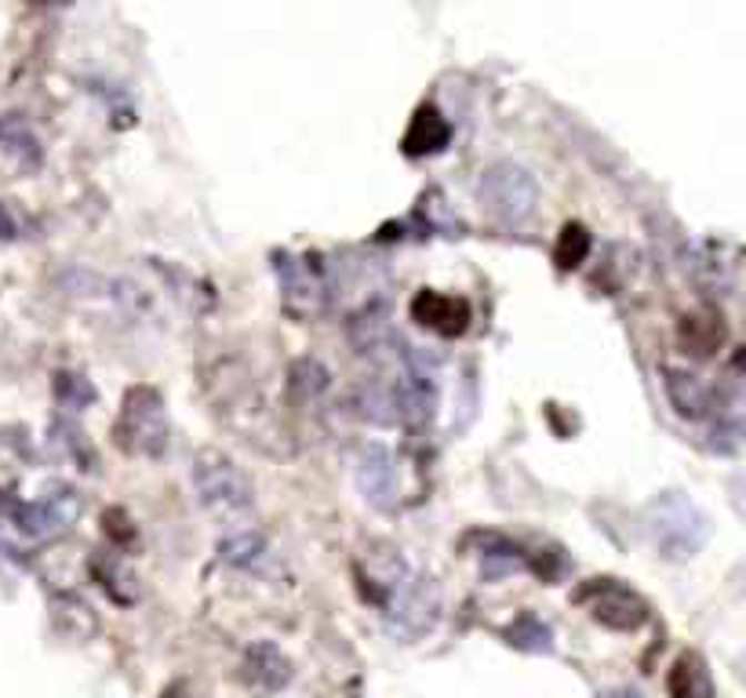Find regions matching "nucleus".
Masks as SVG:
<instances>
[{
    "mask_svg": "<svg viewBox=\"0 0 746 698\" xmlns=\"http://www.w3.org/2000/svg\"><path fill=\"white\" fill-rule=\"evenodd\" d=\"M369 597L383 608L386 634L397 640H423L441 623V586L434 575L415 571L394 549L372 557Z\"/></svg>",
    "mask_w": 746,
    "mask_h": 698,
    "instance_id": "1",
    "label": "nucleus"
},
{
    "mask_svg": "<svg viewBox=\"0 0 746 698\" xmlns=\"http://www.w3.org/2000/svg\"><path fill=\"white\" fill-rule=\"evenodd\" d=\"M190 484L204 513H212L215 520L230 524V528H238V524L252 517V506H255L252 484H248L241 466L233 463L230 455L212 452V447L198 452L190 463Z\"/></svg>",
    "mask_w": 746,
    "mask_h": 698,
    "instance_id": "2",
    "label": "nucleus"
},
{
    "mask_svg": "<svg viewBox=\"0 0 746 698\" xmlns=\"http://www.w3.org/2000/svg\"><path fill=\"white\" fill-rule=\"evenodd\" d=\"M645 532L666 560H688L710 538V517L681 492H663L645 509Z\"/></svg>",
    "mask_w": 746,
    "mask_h": 698,
    "instance_id": "3",
    "label": "nucleus"
},
{
    "mask_svg": "<svg viewBox=\"0 0 746 698\" xmlns=\"http://www.w3.org/2000/svg\"><path fill=\"white\" fill-rule=\"evenodd\" d=\"M477 196L495 222L503 226H525L535 215V204H540V182L528 168H521L514 161H500L481 171L477 179Z\"/></svg>",
    "mask_w": 746,
    "mask_h": 698,
    "instance_id": "4",
    "label": "nucleus"
},
{
    "mask_svg": "<svg viewBox=\"0 0 746 698\" xmlns=\"http://www.w3.org/2000/svg\"><path fill=\"white\" fill-rule=\"evenodd\" d=\"M113 441L124 455L161 458L168 452V412L164 397L153 386L128 390L121 415H117Z\"/></svg>",
    "mask_w": 746,
    "mask_h": 698,
    "instance_id": "5",
    "label": "nucleus"
},
{
    "mask_svg": "<svg viewBox=\"0 0 746 698\" xmlns=\"http://www.w3.org/2000/svg\"><path fill=\"white\" fill-rule=\"evenodd\" d=\"M81 517V498L70 487H51V495L37 503H8L4 524L19 543H56L70 532V524Z\"/></svg>",
    "mask_w": 746,
    "mask_h": 698,
    "instance_id": "6",
    "label": "nucleus"
},
{
    "mask_svg": "<svg viewBox=\"0 0 746 698\" xmlns=\"http://www.w3.org/2000/svg\"><path fill=\"white\" fill-rule=\"evenodd\" d=\"M579 600L591 604L594 623L615 629V634H634V629L648 623V604L631 586L615 583V578H594L579 593Z\"/></svg>",
    "mask_w": 746,
    "mask_h": 698,
    "instance_id": "7",
    "label": "nucleus"
},
{
    "mask_svg": "<svg viewBox=\"0 0 746 698\" xmlns=\"http://www.w3.org/2000/svg\"><path fill=\"white\" fill-rule=\"evenodd\" d=\"M685 273L710 295L736 292L739 252L725 241H696L685 247Z\"/></svg>",
    "mask_w": 746,
    "mask_h": 698,
    "instance_id": "8",
    "label": "nucleus"
},
{
    "mask_svg": "<svg viewBox=\"0 0 746 698\" xmlns=\"http://www.w3.org/2000/svg\"><path fill=\"white\" fill-rule=\"evenodd\" d=\"M357 487L369 506L383 509V513L397 509L401 484H397V463H394V455H390V447L369 444L357 455Z\"/></svg>",
    "mask_w": 746,
    "mask_h": 698,
    "instance_id": "9",
    "label": "nucleus"
},
{
    "mask_svg": "<svg viewBox=\"0 0 746 698\" xmlns=\"http://www.w3.org/2000/svg\"><path fill=\"white\" fill-rule=\"evenodd\" d=\"M412 321L441 338H455L470 327V302L460 295H444L434 287H423L412 299Z\"/></svg>",
    "mask_w": 746,
    "mask_h": 698,
    "instance_id": "10",
    "label": "nucleus"
},
{
    "mask_svg": "<svg viewBox=\"0 0 746 698\" xmlns=\"http://www.w3.org/2000/svg\"><path fill=\"white\" fill-rule=\"evenodd\" d=\"M273 270H278V281H281V292L288 302H295V306H321L324 299H329V273L321 266H313L310 259H295V255H278L273 262Z\"/></svg>",
    "mask_w": 746,
    "mask_h": 698,
    "instance_id": "11",
    "label": "nucleus"
},
{
    "mask_svg": "<svg viewBox=\"0 0 746 698\" xmlns=\"http://www.w3.org/2000/svg\"><path fill=\"white\" fill-rule=\"evenodd\" d=\"M241 677H244V684L252 691L273 695V691H281L288 680H292V662H288V655L278 648V644L259 640V644H252V648L244 651Z\"/></svg>",
    "mask_w": 746,
    "mask_h": 698,
    "instance_id": "12",
    "label": "nucleus"
},
{
    "mask_svg": "<svg viewBox=\"0 0 746 698\" xmlns=\"http://www.w3.org/2000/svg\"><path fill=\"white\" fill-rule=\"evenodd\" d=\"M663 375H666L663 378L666 397H671L677 415H685V418H710L714 404H717V390L714 386H706L699 375L681 372V367H666Z\"/></svg>",
    "mask_w": 746,
    "mask_h": 698,
    "instance_id": "13",
    "label": "nucleus"
},
{
    "mask_svg": "<svg viewBox=\"0 0 746 698\" xmlns=\"http://www.w3.org/2000/svg\"><path fill=\"white\" fill-rule=\"evenodd\" d=\"M452 142V124L448 117H441L437 107H419L409 131H404L401 146L409 156H434Z\"/></svg>",
    "mask_w": 746,
    "mask_h": 698,
    "instance_id": "14",
    "label": "nucleus"
},
{
    "mask_svg": "<svg viewBox=\"0 0 746 698\" xmlns=\"http://www.w3.org/2000/svg\"><path fill=\"white\" fill-rule=\"evenodd\" d=\"M219 557L226 560L230 568H238V571L263 575V571H270V564H273V546L259 532L238 528V532H230L219 543Z\"/></svg>",
    "mask_w": 746,
    "mask_h": 698,
    "instance_id": "15",
    "label": "nucleus"
},
{
    "mask_svg": "<svg viewBox=\"0 0 746 698\" xmlns=\"http://www.w3.org/2000/svg\"><path fill=\"white\" fill-rule=\"evenodd\" d=\"M666 691H671V698H714V677L706 658L696 651L677 655L671 677H666Z\"/></svg>",
    "mask_w": 746,
    "mask_h": 698,
    "instance_id": "16",
    "label": "nucleus"
},
{
    "mask_svg": "<svg viewBox=\"0 0 746 698\" xmlns=\"http://www.w3.org/2000/svg\"><path fill=\"white\" fill-rule=\"evenodd\" d=\"M0 150H4L19 168L41 164V142H37L33 128L26 124L19 113L0 117Z\"/></svg>",
    "mask_w": 746,
    "mask_h": 698,
    "instance_id": "17",
    "label": "nucleus"
},
{
    "mask_svg": "<svg viewBox=\"0 0 746 698\" xmlns=\"http://www.w3.org/2000/svg\"><path fill=\"white\" fill-rule=\"evenodd\" d=\"M681 342H685V350L696 353V357H710V353L725 342L722 313H714V310L688 313V317L681 321Z\"/></svg>",
    "mask_w": 746,
    "mask_h": 698,
    "instance_id": "18",
    "label": "nucleus"
},
{
    "mask_svg": "<svg viewBox=\"0 0 746 698\" xmlns=\"http://www.w3.org/2000/svg\"><path fill=\"white\" fill-rule=\"evenodd\" d=\"M506 644L528 655H554V629H550V623H543L540 615L521 611L514 623L506 626Z\"/></svg>",
    "mask_w": 746,
    "mask_h": 698,
    "instance_id": "19",
    "label": "nucleus"
},
{
    "mask_svg": "<svg viewBox=\"0 0 746 698\" xmlns=\"http://www.w3.org/2000/svg\"><path fill=\"white\" fill-rule=\"evenodd\" d=\"M594 247V236L591 230L583 226V222H568L565 230L557 233V247H554V262L561 270H579L586 255H591Z\"/></svg>",
    "mask_w": 746,
    "mask_h": 698,
    "instance_id": "20",
    "label": "nucleus"
},
{
    "mask_svg": "<svg viewBox=\"0 0 746 698\" xmlns=\"http://www.w3.org/2000/svg\"><path fill=\"white\" fill-rule=\"evenodd\" d=\"M292 382V397L295 401H317L324 390L332 386V375H329V367H324L321 361H313V357H303V361H295L292 364V375H288Z\"/></svg>",
    "mask_w": 746,
    "mask_h": 698,
    "instance_id": "21",
    "label": "nucleus"
},
{
    "mask_svg": "<svg viewBox=\"0 0 746 698\" xmlns=\"http://www.w3.org/2000/svg\"><path fill=\"white\" fill-rule=\"evenodd\" d=\"M56 401L67 412H84V407L95 401V386L81 372H59L56 378Z\"/></svg>",
    "mask_w": 746,
    "mask_h": 698,
    "instance_id": "22",
    "label": "nucleus"
},
{
    "mask_svg": "<svg viewBox=\"0 0 746 698\" xmlns=\"http://www.w3.org/2000/svg\"><path fill=\"white\" fill-rule=\"evenodd\" d=\"M22 233V215L11 204L0 201V241H11V236Z\"/></svg>",
    "mask_w": 746,
    "mask_h": 698,
    "instance_id": "23",
    "label": "nucleus"
},
{
    "mask_svg": "<svg viewBox=\"0 0 746 698\" xmlns=\"http://www.w3.org/2000/svg\"><path fill=\"white\" fill-rule=\"evenodd\" d=\"M597 698H645V695L634 688H612V691H601Z\"/></svg>",
    "mask_w": 746,
    "mask_h": 698,
    "instance_id": "24",
    "label": "nucleus"
},
{
    "mask_svg": "<svg viewBox=\"0 0 746 698\" xmlns=\"http://www.w3.org/2000/svg\"><path fill=\"white\" fill-rule=\"evenodd\" d=\"M164 698H179V688H172V691H168Z\"/></svg>",
    "mask_w": 746,
    "mask_h": 698,
    "instance_id": "25",
    "label": "nucleus"
}]
</instances>
